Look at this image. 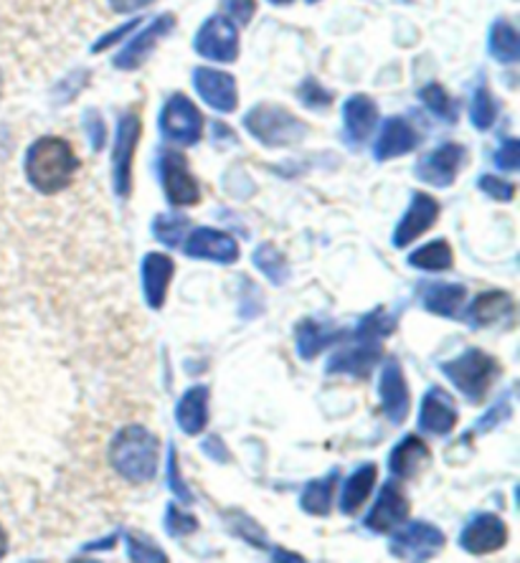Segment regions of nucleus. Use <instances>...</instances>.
Segmentation results:
<instances>
[{
	"label": "nucleus",
	"mask_w": 520,
	"mask_h": 563,
	"mask_svg": "<svg viewBox=\"0 0 520 563\" xmlns=\"http://www.w3.org/2000/svg\"><path fill=\"white\" fill-rule=\"evenodd\" d=\"M79 157L64 137H38L26 153V178L41 196H54L74 184Z\"/></svg>",
	"instance_id": "f257e3e1"
},
{
	"label": "nucleus",
	"mask_w": 520,
	"mask_h": 563,
	"mask_svg": "<svg viewBox=\"0 0 520 563\" xmlns=\"http://www.w3.org/2000/svg\"><path fill=\"white\" fill-rule=\"evenodd\" d=\"M158 437L145 427H125L112 439L110 462L118 475L130 485H147L158 475Z\"/></svg>",
	"instance_id": "f03ea898"
},
{
	"label": "nucleus",
	"mask_w": 520,
	"mask_h": 563,
	"mask_svg": "<svg viewBox=\"0 0 520 563\" xmlns=\"http://www.w3.org/2000/svg\"><path fill=\"white\" fill-rule=\"evenodd\" d=\"M442 374L469 404H483L495 380L502 376V366L495 355L480 351V347H467L462 355L442 363Z\"/></svg>",
	"instance_id": "7ed1b4c3"
},
{
	"label": "nucleus",
	"mask_w": 520,
	"mask_h": 563,
	"mask_svg": "<svg viewBox=\"0 0 520 563\" xmlns=\"http://www.w3.org/2000/svg\"><path fill=\"white\" fill-rule=\"evenodd\" d=\"M244 128L254 140H259L264 147H287L297 145L308 135L302 120H297L290 110L279 104H259L252 112H246Z\"/></svg>",
	"instance_id": "20e7f679"
},
{
	"label": "nucleus",
	"mask_w": 520,
	"mask_h": 563,
	"mask_svg": "<svg viewBox=\"0 0 520 563\" xmlns=\"http://www.w3.org/2000/svg\"><path fill=\"white\" fill-rule=\"evenodd\" d=\"M140 132H143L140 114L137 112L122 114L118 122V132H114V147H112V186H114V194L120 198H128L132 194V165H135Z\"/></svg>",
	"instance_id": "39448f33"
},
{
	"label": "nucleus",
	"mask_w": 520,
	"mask_h": 563,
	"mask_svg": "<svg viewBox=\"0 0 520 563\" xmlns=\"http://www.w3.org/2000/svg\"><path fill=\"white\" fill-rule=\"evenodd\" d=\"M161 132L170 145L191 147L203 135V118L186 95H173L161 112Z\"/></svg>",
	"instance_id": "423d86ee"
},
{
	"label": "nucleus",
	"mask_w": 520,
	"mask_h": 563,
	"mask_svg": "<svg viewBox=\"0 0 520 563\" xmlns=\"http://www.w3.org/2000/svg\"><path fill=\"white\" fill-rule=\"evenodd\" d=\"M158 173L165 198H168L173 209H186V206H196L201 201V188L191 176V168H188L184 155L176 151H163L158 157Z\"/></svg>",
	"instance_id": "0eeeda50"
},
{
	"label": "nucleus",
	"mask_w": 520,
	"mask_h": 563,
	"mask_svg": "<svg viewBox=\"0 0 520 563\" xmlns=\"http://www.w3.org/2000/svg\"><path fill=\"white\" fill-rule=\"evenodd\" d=\"M394 538L389 543L391 556L407 561H429L444 549V533L427 520H414L401 531H391Z\"/></svg>",
	"instance_id": "6e6552de"
},
{
	"label": "nucleus",
	"mask_w": 520,
	"mask_h": 563,
	"mask_svg": "<svg viewBox=\"0 0 520 563\" xmlns=\"http://www.w3.org/2000/svg\"><path fill=\"white\" fill-rule=\"evenodd\" d=\"M193 48L203 59L231 64L239 56V31L236 23L226 15H211L209 21L198 29L193 38Z\"/></svg>",
	"instance_id": "1a4fd4ad"
},
{
	"label": "nucleus",
	"mask_w": 520,
	"mask_h": 563,
	"mask_svg": "<svg viewBox=\"0 0 520 563\" xmlns=\"http://www.w3.org/2000/svg\"><path fill=\"white\" fill-rule=\"evenodd\" d=\"M409 510L411 505L407 495H403L399 477L386 479L381 493H378L376 505L366 516V528L374 533H391L409 518Z\"/></svg>",
	"instance_id": "9d476101"
},
{
	"label": "nucleus",
	"mask_w": 520,
	"mask_h": 563,
	"mask_svg": "<svg viewBox=\"0 0 520 563\" xmlns=\"http://www.w3.org/2000/svg\"><path fill=\"white\" fill-rule=\"evenodd\" d=\"M440 203H436L434 196L429 194H414L411 196V203L403 219L396 223L391 244L396 250H407L409 244H414L419 236L427 234L429 229L440 221Z\"/></svg>",
	"instance_id": "9b49d317"
},
{
	"label": "nucleus",
	"mask_w": 520,
	"mask_h": 563,
	"mask_svg": "<svg viewBox=\"0 0 520 563\" xmlns=\"http://www.w3.org/2000/svg\"><path fill=\"white\" fill-rule=\"evenodd\" d=\"M508 543V526L506 520L493 516V512H480L465 526L460 536V545L469 556H488V553L500 551Z\"/></svg>",
	"instance_id": "f8f14e48"
},
{
	"label": "nucleus",
	"mask_w": 520,
	"mask_h": 563,
	"mask_svg": "<svg viewBox=\"0 0 520 563\" xmlns=\"http://www.w3.org/2000/svg\"><path fill=\"white\" fill-rule=\"evenodd\" d=\"M378 396H381V411L389 417L391 424H403L411 411V394L401 363L396 358L384 363L381 376H378Z\"/></svg>",
	"instance_id": "ddd939ff"
},
{
	"label": "nucleus",
	"mask_w": 520,
	"mask_h": 563,
	"mask_svg": "<svg viewBox=\"0 0 520 563\" xmlns=\"http://www.w3.org/2000/svg\"><path fill=\"white\" fill-rule=\"evenodd\" d=\"M462 163H465V147L457 143H447L432 153H427L419 161L417 178L429 186L450 188L460 176Z\"/></svg>",
	"instance_id": "4468645a"
},
{
	"label": "nucleus",
	"mask_w": 520,
	"mask_h": 563,
	"mask_svg": "<svg viewBox=\"0 0 520 563\" xmlns=\"http://www.w3.org/2000/svg\"><path fill=\"white\" fill-rule=\"evenodd\" d=\"M193 85L196 92L211 110L221 114H229L236 110L239 104V92H236V79L226 71L209 69V66H198L193 71Z\"/></svg>",
	"instance_id": "2eb2a0df"
},
{
	"label": "nucleus",
	"mask_w": 520,
	"mask_h": 563,
	"mask_svg": "<svg viewBox=\"0 0 520 563\" xmlns=\"http://www.w3.org/2000/svg\"><path fill=\"white\" fill-rule=\"evenodd\" d=\"M173 26H176V15H173V13L158 15V19H155L151 26H147L145 31H140L137 36L132 38L118 56H114L112 64L122 71L140 69L147 56L153 54V48L158 46V41L165 36V33L173 31Z\"/></svg>",
	"instance_id": "dca6fc26"
},
{
	"label": "nucleus",
	"mask_w": 520,
	"mask_h": 563,
	"mask_svg": "<svg viewBox=\"0 0 520 563\" xmlns=\"http://www.w3.org/2000/svg\"><path fill=\"white\" fill-rule=\"evenodd\" d=\"M186 254L193 260H209L217 264H234L239 260L236 239L226 231L198 227L193 234L186 239Z\"/></svg>",
	"instance_id": "f3484780"
},
{
	"label": "nucleus",
	"mask_w": 520,
	"mask_h": 563,
	"mask_svg": "<svg viewBox=\"0 0 520 563\" xmlns=\"http://www.w3.org/2000/svg\"><path fill=\"white\" fill-rule=\"evenodd\" d=\"M457 421L460 413L452 396L444 394L442 388H429L422 399V409H419V429L427 434L444 437L455 432Z\"/></svg>",
	"instance_id": "a211bd4d"
},
{
	"label": "nucleus",
	"mask_w": 520,
	"mask_h": 563,
	"mask_svg": "<svg viewBox=\"0 0 520 563\" xmlns=\"http://www.w3.org/2000/svg\"><path fill=\"white\" fill-rule=\"evenodd\" d=\"M358 345L338 351L333 358L328 361V374H348L366 378L370 371L378 366L381 358V341H366V338H356Z\"/></svg>",
	"instance_id": "6ab92c4d"
},
{
	"label": "nucleus",
	"mask_w": 520,
	"mask_h": 563,
	"mask_svg": "<svg viewBox=\"0 0 520 563\" xmlns=\"http://www.w3.org/2000/svg\"><path fill=\"white\" fill-rule=\"evenodd\" d=\"M176 275V264L168 254L153 252L143 260V295L151 310H161L168 297L170 279Z\"/></svg>",
	"instance_id": "aec40b11"
},
{
	"label": "nucleus",
	"mask_w": 520,
	"mask_h": 563,
	"mask_svg": "<svg viewBox=\"0 0 520 563\" xmlns=\"http://www.w3.org/2000/svg\"><path fill=\"white\" fill-rule=\"evenodd\" d=\"M378 107L368 95H353L343 104V128L351 145H363L376 130Z\"/></svg>",
	"instance_id": "412c9836"
},
{
	"label": "nucleus",
	"mask_w": 520,
	"mask_h": 563,
	"mask_svg": "<svg viewBox=\"0 0 520 563\" xmlns=\"http://www.w3.org/2000/svg\"><path fill=\"white\" fill-rule=\"evenodd\" d=\"M419 145V132L403 118H389L384 122L374 145L376 161H394V157L409 155Z\"/></svg>",
	"instance_id": "4be33fe9"
},
{
	"label": "nucleus",
	"mask_w": 520,
	"mask_h": 563,
	"mask_svg": "<svg viewBox=\"0 0 520 563\" xmlns=\"http://www.w3.org/2000/svg\"><path fill=\"white\" fill-rule=\"evenodd\" d=\"M209 399H211L209 386H193L180 396L176 407V421L180 432L188 437H196L203 432L206 424H209Z\"/></svg>",
	"instance_id": "5701e85b"
},
{
	"label": "nucleus",
	"mask_w": 520,
	"mask_h": 563,
	"mask_svg": "<svg viewBox=\"0 0 520 563\" xmlns=\"http://www.w3.org/2000/svg\"><path fill=\"white\" fill-rule=\"evenodd\" d=\"M429 460H432L429 446L417 434H409L394 446V452L389 457V467L394 472V477L411 479L429 465Z\"/></svg>",
	"instance_id": "b1692460"
},
{
	"label": "nucleus",
	"mask_w": 520,
	"mask_h": 563,
	"mask_svg": "<svg viewBox=\"0 0 520 563\" xmlns=\"http://www.w3.org/2000/svg\"><path fill=\"white\" fill-rule=\"evenodd\" d=\"M343 338H345V333H341V330H328L323 322L308 318V320H302L295 330L297 355H300L302 361H312V358H318L325 347H330L338 341H343Z\"/></svg>",
	"instance_id": "393cba45"
},
{
	"label": "nucleus",
	"mask_w": 520,
	"mask_h": 563,
	"mask_svg": "<svg viewBox=\"0 0 520 563\" xmlns=\"http://www.w3.org/2000/svg\"><path fill=\"white\" fill-rule=\"evenodd\" d=\"M510 312H513V297L502 289H490V292L477 295V300L469 305L467 320L473 328H488Z\"/></svg>",
	"instance_id": "a878e982"
},
{
	"label": "nucleus",
	"mask_w": 520,
	"mask_h": 563,
	"mask_svg": "<svg viewBox=\"0 0 520 563\" xmlns=\"http://www.w3.org/2000/svg\"><path fill=\"white\" fill-rule=\"evenodd\" d=\"M338 483H341V472L338 470L330 472L328 477L310 479L300 495V508L308 512V516H328V512L333 510Z\"/></svg>",
	"instance_id": "bb28decb"
},
{
	"label": "nucleus",
	"mask_w": 520,
	"mask_h": 563,
	"mask_svg": "<svg viewBox=\"0 0 520 563\" xmlns=\"http://www.w3.org/2000/svg\"><path fill=\"white\" fill-rule=\"evenodd\" d=\"M378 479V467L376 465H363L358 467L353 475L345 479L343 493H341V510L345 516H356V512L363 508V503L368 500V495L374 493Z\"/></svg>",
	"instance_id": "cd10ccee"
},
{
	"label": "nucleus",
	"mask_w": 520,
	"mask_h": 563,
	"mask_svg": "<svg viewBox=\"0 0 520 563\" xmlns=\"http://www.w3.org/2000/svg\"><path fill=\"white\" fill-rule=\"evenodd\" d=\"M467 289L462 285H427L422 292V305L427 312L442 318H457V310L465 302Z\"/></svg>",
	"instance_id": "c85d7f7f"
},
{
	"label": "nucleus",
	"mask_w": 520,
	"mask_h": 563,
	"mask_svg": "<svg viewBox=\"0 0 520 563\" xmlns=\"http://www.w3.org/2000/svg\"><path fill=\"white\" fill-rule=\"evenodd\" d=\"M409 264L424 272H447L452 269V264H455V254H452L447 239H434V242L411 252Z\"/></svg>",
	"instance_id": "c756f323"
},
{
	"label": "nucleus",
	"mask_w": 520,
	"mask_h": 563,
	"mask_svg": "<svg viewBox=\"0 0 520 563\" xmlns=\"http://www.w3.org/2000/svg\"><path fill=\"white\" fill-rule=\"evenodd\" d=\"M490 56L500 64H516L520 59V38L513 23L495 21L490 31Z\"/></svg>",
	"instance_id": "7c9ffc66"
},
{
	"label": "nucleus",
	"mask_w": 520,
	"mask_h": 563,
	"mask_svg": "<svg viewBox=\"0 0 520 563\" xmlns=\"http://www.w3.org/2000/svg\"><path fill=\"white\" fill-rule=\"evenodd\" d=\"M252 260H254V264H257V269L262 272V275L272 282V285L283 287L285 282L290 279V267H287V260L272 244H262L259 250H254Z\"/></svg>",
	"instance_id": "2f4dec72"
},
{
	"label": "nucleus",
	"mask_w": 520,
	"mask_h": 563,
	"mask_svg": "<svg viewBox=\"0 0 520 563\" xmlns=\"http://www.w3.org/2000/svg\"><path fill=\"white\" fill-rule=\"evenodd\" d=\"M188 227H191V221H188V217H184V213H176V211L161 213V217L153 221V234L161 244L176 250V246L184 242V234Z\"/></svg>",
	"instance_id": "473e14b6"
},
{
	"label": "nucleus",
	"mask_w": 520,
	"mask_h": 563,
	"mask_svg": "<svg viewBox=\"0 0 520 563\" xmlns=\"http://www.w3.org/2000/svg\"><path fill=\"white\" fill-rule=\"evenodd\" d=\"M419 97H422V102L429 107V112L436 114L440 120L457 122V102L447 95V89L442 85H427L422 92H419Z\"/></svg>",
	"instance_id": "72a5a7b5"
},
{
	"label": "nucleus",
	"mask_w": 520,
	"mask_h": 563,
	"mask_svg": "<svg viewBox=\"0 0 520 563\" xmlns=\"http://www.w3.org/2000/svg\"><path fill=\"white\" fill-rule=\"evenodd\" d=\"M469 120H473V125L483 132L490 130L495 125V120H498V104H495L490 89L485 85L475 89L473 107H469Z\"/></svg>",
	"instance_id": "f704fd0d"
},
{
	"label": "nucleus",
	"mask_w": 520,
	"mask_h": 563,
	"mask_svg": "<svg viewBox=\"0 0 520 563\" xmlns=\"http://www.w3.org/2000/svg\"><path fill=\"white\" fill-rule=\"evenodd\" d=\"M394 328H396V320L391 314H386L384 310H374L361 320L356 338H366V341H384V338H389L394 333Z\"/></svg>",
	"instance_id": "c9c22d12"
},
{
	"label": "nucleus",
	"mask_w": 520,
	"mask_h": 563,
	"mask_svg": "<svg viewBox=\"0 0 520 563\" xmlns=\"http://www.w3.org/2000/svg\"><path fill=\"white\" fill-rule=\"evenodd\" d=\"M128 541V551H130V561H137V563H165L168 556L155 545L153 541H147L143 533H128L125 536Z\"/></svg>",
	"instance_id": "e433bc0d"
},
{
	"label": "nucleus",
	"mask_w": 520,
	"mask_h": 563,
	"mask_svg": "<svg viewBox=\"0 0 520 563\" xmlns=\"http://www.w3.org/2000/svg\"><path fill=\"white\" fill-rule=\"evenodd\" d=\"M198 520L191 512L176 508V505H168V512H165V531L170 536H191L196 533Z\"/></svg>",
	"instance_id": "4c0bfd02"
},
{
	"label": "nucleus",
	"mask_w": 520,
	"mask_h": 563,
	"mask_svg": "<svg viewBox=\"0 0 520 563\" xmlns=\"http://www.w3.org/2000/svg\"><path fill=\"white\" fill-rule=\"evenodd\" d=\"M477 186H480L483 194H488L490 198H495V201H513L516 198V184H510V180H502L498 176H483L480 180H477Z\"/></svg>",
	"instance_id": "58836bf2"
},
{
	"label": "nucleus",
	"mask_w": 520,
	"mask_h": 563,
	"mask_svg": "<svg viewBox=\"0 0 520 563\" xmlns=\"http://www.w3.org/2000/svg\"><path fill=\"white\" fill-rule=\"evenodd\" d=\"M168 483H170V490L176 493L180 500H184V503H191L193 500L191 490H188V485L184 483V477H180L176 444H170V454H168Z\"/></svg>",
	"instance_id": "ea45409f"
},
{
	"label": "nucleus",
	"mask_w": 520,
	"mask_h": 563,
	"mask_svg": "<svg viewBox=\"0 0 520 563\" xmlns=\"http://www.w3.org/2000/svg\"><path fill=\"white\" fill-rule=\"evenodd\" d=\"M300 99L308 107H328L333 102V95H330L323 85H318L316 79H308L300 87Z\"/></svg>",
	"instance_id": "a19ab883"
},
{
	"label": "nucleus",
	"mask_w": 520,
	"mask_h": 563,
	"mask_svg": "<svg viewBox=\"0 0 520 563\" xmlns=\"http://www.w3.org/2000/svg\"><path fill=\"white\" fill-rule=\"evenodd\" d=\"M229 19L239 23V26H246L257 13V0H224Z\"/></svg>",
	"instance_id": "79ce46f5"
},
{
	"label": "nucleus",
	"mask_w": 520,
	"mask_h": 563,
	"mask_svg": "<svg viewBox=\"0 0 520 563\" xmlns=\"http://www.w3.org/2000/svg\"><path fill=\"white\" fill-rule=\"evenodd\" d=\"M140 26V19H135V21H128V23H122L120 29H114V31H107L102 38L97 41V44L92 46V54H102V52H107V48L110 46H118L122 38L128 36V33H132Z\"/></svg>",
	"instance_id": "37998d69"
},
{
	"label": "nucleus",
	"mask_w": 520,
	"mask_h": 563,
	"mask_svg": "<svg viewBox=\"0 0 520 563\" xmlns=\"http://www.w3.org/2000/svg\"><path fill=\"white\" fill-rule=\"evenodd\" d=\"M495 165H498L500 170H518L520 165V143L518 140H506L502 143V147L498 151V155H495Z\"/></svg>",
	"instance_id": "c03bdc74"
},
{
	"label": "nucleus",
	"mask_w": 520,
	"mask_h": 563,
	"mask_svg": "<svg viewBox=\"0 0 520 563\" xmlns=\"http://www.w3.org/2000/svg\"><path fill=\"white\" fill-rule=\"evenodd\" d=\"M85 125H87L89 143H92V151H102L104 140H107V128H104L102 118H99V112L89 110V112L85 114Z\"/></svg>",
	"instance_id": "a18cd8bd"
},
{
	"label": "nucleus",
	"mask_w": 520,
	"mask_h": 563,
	"mask_svg": "<svg viewBox=\"0 0 520 563\" xmlns=\"http://www.w3.org/2000/svg\"><path fill=\"white\" fill-rule=\"evenodd\" d=\"M508 417H510V404H508V399H506L502 404H498V407H495V409H490L488 417L477 421L475 429H477V432H488L490 427H495V424H498V421L508 419Z\"/></svg>",
	"instance_id": "49530a36"
},
{
	"label": "nucleus",
	"mask_w": 520,
	"mask_h": 563,
	"mask_svg": "<svg viewBox=\"0 0 520 563\" xmlns=\"http://www.w3.org/2000/svg\"><path fill=\"white\" fill-rule=\"evenodd\" d=\"M151 3H155V0H110L114 13H135V11H143V8H147Z\"/></svg>",
	"instance_id": "de8ad7c7"
},
{
	"label": "nucleus",
	"mask_w": 520,
	"mask_h": 563,
	"mask_svg": "<svg viewBox=\"0 0 520 563\" xmlns=\"http://www.w3.org/2000/svg\"><path fill=\"white\" fill-rule=\"evenodd\" d=\"M114 545H118V536H107V538H102V541H95V543H87L85 545V551H112Z\"/></svg>",
	"instance_id": "09e8293b"
},
{
	"label": "nucleus",
	"mask_w": 520,
	"mask_h": 563,
	"mask_svg": "<svg viewBox=\"0 0 520 563\" xmlns=\"http://www.w3.org/2000/svg\"><path fill=\"white\" fill-rule=\"evenodd\" d=\"M5 553H8V533L5 528L0 526V559H5Z\"/></svg>",
	"instance_id": "8fccbe9b"
},
{
	"label": "nucleus",
	"mask_w": 520,
	"mask_h": 563,
	"mask_svg": "<svg viewBox=\"0 0 520 563\" xmlns=\"http://www.w3.org/2000/svg\"><path fill=\"white\" fill-rule=\"evenodd\" d=\"M269 3H275V5H290V3H295V0H269Z\"/></svg>",
	"instance_id": "3c124183"
},
{
	"label": "nucleus",
	"mask_w": 520,
	"mask_h": 563,
	"mask_svg": "<svg viewBox=\"0 0 520 563\" xmlns=\"http://www.w3.org/2000/svg\"><path fill=\"white\" fill-rule=\"evenodd\" d=\"M308 3H318V0H308Z\"/></svg>",
	"instance_id": "603ef678"
}]
</instances>
